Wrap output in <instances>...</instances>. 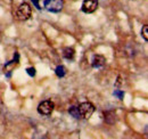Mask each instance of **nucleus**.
Returning a JSON list of instances; mask_svg holds the SVG:
<instances>
[{
  "mask_svg": "<svg viewBox=\"0 0 148 139\" xmlns=\"http://www.w3.org/2000/svg\"><path fill=\"white\" fill-rule=\"evenodd\" d=\"M98 8V1L97 0H84L82 2V12L86 14H91L93 12H96Z\"/></svg>",
  "mask_w": 148,
  "mask_h": 139,
  "instance_id": "obj_5",
  "label": "nucleus"
},
{
  "mask_svg": "<svg viewBox=\"0 0 148 139\" xmlns=\"http://www.w3.org/2000/svg\"><path fill=\"white\" fill-rule=\"evenodd\" d=\"M55 73L58 78H64V76H65V74H66V69H65L63 65H59V66H57V67H56Z\"/></svg>",
  "mask_w": 148,
  "mask_h": 139,
  "instance_id": "obj_10",
  "label": "nucleus"
},
{
  "mask_svg": "<svg viewBox=\"0 0 148 139\" xmlns=\"http://www.w3.org/2000/svg\"><path fill=\"white\" fill-rule=\"evenodd\" d=\"M26 72H27V74H29L30 76H34V75H36V69H34V67H27V69H26Z\"/></svg>",
  "mask_w": 148,
  "mask_h": 139,
  "instance_id": "obj_13",
  "label": "nucleus"
},
{
  "mask_svg": "<svg viewBox=\"0 0 148 139\" xmlns=\"http://www.w3.org/2000/svg\"><path fill=\"white\" fill-rule=\"evenodd\" d=\"M63 0H45V8L50 13H59L63 9Z\"/></svg>",
  "mask_w": 148,
  "mask_h": 139,
  "instance_id": "obj_3",
  "label": "nucleus"
},
{
  "mask_svg": "<svg viewBox=\"0 0 148 139\" xmlns=\"http://www.w3.org/2000/svg\"><path fill=\"white\" fill-rule=\"evenodd\" d=\"M32 15V9H31V6L27 3V2H23L19 5V7L17 8V12H16V16L19 21L24 22V21H27L31 18Z\"/></svg>",
  "mask_w": 148,
  "mask_h": 139,
  "instance_id": "obj_1",
  "label": "nucleus"
},
{
  "mask_svg": "<svg viewBox=\"0 0 148 139\" xmlns=\"http://www.w3.org/2000/svg\"><path fill=\"white\" fill-rule=\"evenodd\" d=\"M141 35L145 41H148V25H144L141 30Z\"/></svg>",
  "mask_w": 148,
  "mask_h": 139,
  "instance_id": "obj_11",
  "label": "nucleus"
},
{
  "mask_svg": "<svg viewBox=\"0 0 148 139\" xmlns=\"http://www.w3.org/2000/svg\"><path fill=\"white\" fill-rule=\"evenodd\" d=\"M74 55H75V52H74L73 48H70V47H66L63 49V56L64 58L69 59V61H72L74 58Z\"/></svg>",
  "mask_w": 148,
  "mask_h": 139,
  "instance_id": "obj_7",
  "label": "nucleus"
},
{
  "mask_svg": "<svg viewBox=\"0 0 148 139\" xmlns=\"http://www.w3.org/2000/svg\"><path fill=\"white\" fill-rule=\"evenodd\" d=\"M17 64H18V56L16 57V59H13V61L8 62V63L5 65V67H3V70H5V73H6V72H12V71L14 70V67H15Z\"/></svg>",
  "mask_w": 148,
  "mask_h": 139,
  "instance_id": "obj_8",
  "label": "nucleus"
},
{
  "mask_svg": "<svg viewBox=\"0 0 148 139\" xmlns=\"http://www.w3.org/2000/svg\"><path fill=\"white\" fill-rule=\"evenodd\" d=\"M69 113L73 116L74 119H81V115H80V112H79V108L76 106H72L69 108Z\"/></svg>",
  "mask_w": 148,
  "mask_h": 139,
  "instance_id": "obj_9",
  "label": "nucleus"
},
{
  "mask_svg": "<svg viewBox=\"0 0 148 139\" xmlns=\"http://www.w3.org/2000/svg\"><path fill=\"white\" fill-rule=\"evenodd\" d=\"M106 63V58L103 55H95L91 61V66L93 69H100L105 65Z\"/></svg>",
  "mask_w": 148,
  "mask_h": 139,
  "instance_id": "obj_6",
  "label": "nucleus"
},
{
  "mask_svg": "<svg viewBox=\"0 0 148 139\" xmlns=\"http://www.w3.org/2000/svg\"><path fill=\"white\" fill-rule=\"evenodd\" d=\"M77 108H79V112H80L81 118L82 119H86V120L90 119L91 115L93 114V112H95V106L90 102H83V103H81V104L77 106Z\"/></svg>",
  "mask_w": 148,
  "mask_h": 139,
  "instance_id": "obj_2",
  "label": "nucleus"
},
{
  "mask_svg": "<svg viewBox=\"0 0 148 139\" xmlns=\"http://www.w3.org/2000/svg\"><path fill=\"white\" fill-rule=\"evenodd\" d=\"M55 108V104L51 100H43L38 106V113L41 115H50Z\"/></svg>",
  "mask_w": 148,
  "mask_h": 139,
  "instance_id": "obj_4",
  "label": "nucleus"
},
{
  "mask_svg": "<svg viewBox=\"0 0 148 139\" xmlns=\"http://www.w3.org/2000/svg\"><path fill=\"white\" fill-rule=\"evenodd\" d=\"M32 2L34 3V6L37 7L38 9H41V7H40V5H39V0H32Z\"/></svg>",
  "mask_w": 148,
  "mask_h": 139,
  "instance_id": "obj_14",
  "label": "nucleus"
},
{
  "mask_svg": "<svg viewBox=\"0 0 148 139\" xmlns=\"http://www.w3.org/2000/svg\"><path fill=\"white\" fill-rule=\"evenodd\" d=\"M114 96L119 97V99H123L124 92H123V91H120V90H115V91H114Z\"/></svg>",
  "mask_w": 148,
  "mask_h": 139,
  "instance_id": "obj_12",
  "label": "nucleus"
}]
</instances>
